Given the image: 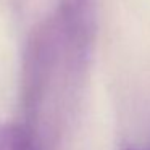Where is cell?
<instances>
[{
    "label": "cell",
    "instance_id": "cell-1",
    "mask_svg": "<svg viewBox=\"0 0 150 150\" xmlns=\"http://www.w3.org/2000/svg\"><path fill=\"white\" fill-rule=\"evenodd\" d=\"M34 137L26 124L0 123V150H26Z\"/></svg>",
    "mask_w": 150,
    "mask_h": 150
}]
</instances>
